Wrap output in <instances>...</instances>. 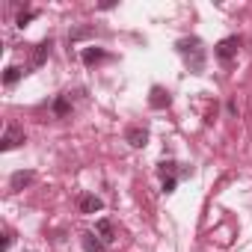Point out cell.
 <instances>
[{"label":"cell","instance_id":"cell-6","mask_svg":"<svg viewBox=\"0 0 252 252\" xmlns=\"http://www.w3.org/2000/svg\"><path fill=\"white\" fill-rule=\"evenodd\" d=\"M169 101H172V98H169V92H163L160 86H155V89H152V95H149V104H152L155 110H163V107H169Z\"/></svg>","mask_w":252,"mask_h":252},{"label":"cell","instance_id":"cell-9","mask_svg":"<svg viewBox=\"0 0 252 252\" xmlns=\"http://www.w3.org/2000/svg\"><path fill=\"white\" fill-rule=\"evenodd\" d=\"M30 181H33V172H15L9 184H12V190H24Z\"/></svg>","mask_w":252,"mask_h":252},{"label":"cell","instance_id":"cell-1","mask_svg":"<svg viewBox=\"0 0 252 252\" xmlns=\"http://www.w3.org/2000/svg\"><path fill=\"white\" fill-rule=\"evenodd\" d=\"M240 45H243V39H240V36H228V39H222V42L214 48V54H217L220 60H231V57L240 51Z\"/></svg>","mask_w":252,"mask_h":252},{"label":"cell","instance_id":"cell-3","mask_svg":"<svg viewBox=\"0 0 252 252\" xmlns=\"http://www.w3.org/2000/svg\"><path fill=\"white\" fill-rule=\"evenodd\" d=\"M178 51H181L184 57L193 54V71H202V48H199L196 39H184V42H178Z\"/></svg>","mask_w":252,"mask_h":252},{"label":"cell","instance_id":"cell-13","mask_svg":"<svg viewBox=\"0 0 252 252\" xmlns=\"http://www.w3.org/2000/svg\"><path fill=\"white\" fill-rule=\"evenodd\" d=\"M54 113H57V116H68V113H71V104H68L65 95H60V98L54 101Z\"/></svg>","mask_w":252,"mask_h":252},{"label":"cell","instance_id":"cell-17","mask_svg":"<svg viewBox=\"0 0 252 252\" xmlns=\"http://www.w3.org/2000/svg\"><path fill=\"white\" fill-rule=\"evenodd\" d=\"M9 246H12V231H6V234H3V246H0V249H3V252H6Z\"/></svg>","mask_w":252,"mask_h":252},{"label":"cell","instance_id":"cell-4","mask_svg":"<svg viewBox=\"0 0 252 252\" xmlns=\"http://www.w3.org/2000/svg\"><path fill=\"white\" fill-rule=\"evenodd\" d=\"M77 208H80L83 214H98V211L104 208V202H101L98 196H92V193H83V196L77 199Z\"/></svg>","mask_w":252,"mask_h":252},{"label":"cell","instance_id":"cell-8","mask_svg":"<svg viewBox=\"0 0 252 252\" xmlns=\"http://www.w3.org/2000/svg\"><path fill=\"white\" fill-rule=\"evenodd\" d=\"M95 228H98V234H101L104 243H113V240H116V231H113V222H110V220H98Z\"/></svg>","mask_w":252,"mask_h":252},{"label":"cell","instance_id":"cell-12","mask_svg":"<svg viewBox=\"0 0 252 252\" xmlns=\"http://www.w3.org/2000/svg\"><path fill=\"white\" fill-rule=\"evenodd\" d=\"M21 74H24V71H21L18 65H9V68H6V74H3V83H6V86H12V83H18V80H21Z\"/></svg>","mask_w":252,"mask_h":252},{"label":"cell","instance_id":"cell-2","mask_svg":"<svg viewBox=\"0 0 252 252\" xmlns=\"http://www.w3.org/2000/svg\"><path fill=\"white\" fill-rule=\"evenodd\" d=\"M21 143H24V131L18 128V125H9L6 134H3V140H0V149H3V152H12V149H18Z\"/></svg>","mask_w":252,"mask_h":252},{"label":"cell","instance_id":"cell-15","mask_svg":"<svg viewBox=\"0 0 252 252\" xmlns=\"http://www.w3.org/2000/svg\"><path fill=\"white\" fill-rule=\"evenodd\" d=\"M89 33H92L89 27H80V30H74V33H71V42H77V39H83V36H89Z\"/></svg>","mask_w":252,"mask_h":252},{"label":"cell","instance_id":"cell-11","mask_svg":"<svg viewBox=\"0 0 252 252\" xmlns=\"http://www.w3.org/2000/svg\"><path fill=\"white\" fill-rule=\"evenodd\" d=\"M98 60H104V51H101V48H86V51H83V63H86V65H92V63H98Z\"/></svg>","mask_w":252,"mask_h":252},{"label":"cell","instance_id":"cell-7","mask_svg":"<svg viewBox=\"0 0 252 252\" xmlns=\"http://www.w3.org/2000/svg\"><path fill=\"white\" fill-rule=\"evenodd\" d=\"M80 243H83V249H86V252H107V249H104V240H101V237H95L92 231H86V234L80 237Z\"/></svg>","mask_w":252,"mask_h":252},{"label":"cell","instance_id":"cell-5","mask_svg":"<svg viewBox=\"0 0 252 252\" xmlns=\"http://www.w3.org/2000/svg\"><path fill=\"white\" fill-rule=\"evenodd\" d=\"M125 140H128L134 149H143L149 143V131L146 128H128V134H125Z\"/></svg>","mask_w":252,"mask_h":252},{"label":"cell","instance_id":"cell-14","mask_svg":"<svg viewBox=\"0 0 252 252\" xmlns=\"http://www.w3.org/2000/svg\"><path fill=\"white\" fill-rule=\"evenodd\" d=\"M33 18H36V12H33V9H30V12H21V15H18V27H24V24H27V21H33Z\"/></svg>","mask_w":252,"mask_h":252},{"label":"cell","instance_id":"cell-10","mask_svg":"<svg viewBox=\"0 0 252 252\" xmlns=\"http://www.w3.org/2000/svg\"><path fill=\"white\" fill-rule=\"evenodd\" d=\"M48 51H51V39H45V42L36 48V54H33V65H42L45 57H48Z\"/></svg>","mask_w":252,"mask_h":252},{"label":"cell","instance_id":"cell-16","mask_svg":"<svg viewBox=\"0 0 252 252\" xmlns=\"http://www.w3.org/2000/svg\"><path fill=\"white\" fill-rule=\"evenodd\" d=\"M175 190V178L169 175V178H163V193H172Z\"/></svg>","mask_w":252,"mask_h":252}]
</instances>
